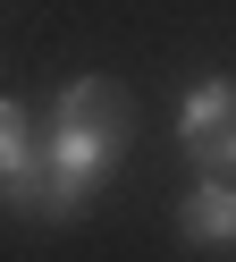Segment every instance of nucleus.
<instances>
[{
    "label": "nucleus",
    "mask_w": 236,
    "mask_h": 262,
    "mask_svg": "<svg viewBox=\"0 0 236 262\" xmlns=\"http://www.w3.org/2000/svg\"><path fill=\"white\" fill-rule=\"evenodd\" d=\"M177 237L185 245H236V178H202L177 203Z\"/></svg>",
    "instance_id": "20e7f679"
},
{
    "label": "nucleus",
    "mask_w": 236,
    "mask_h": 262,
    "mask_svg": "<svg viewBox=\"0 0 236 262\" xmlns=\"http://www.w3.org/2000/svg\"><path fill=\"white\" fill-rule=\"evenodd\" d=\"M177 144L194 169L211 178H236V76H202L177 110Z\"/></svg>",
    "instance_id": "f03ea898"
},
{
    "label": "nucleus",
    "mask_w": 236,
    "mask_h": 262,
    "mask_svg": "<svg viewBox=\"0 0 236 262\" xmlns=\"http://www.w3.org/2000/svg\"><path fill=\"white\" fill-rule=\"evenodd\" d=\"M0 203L9 211H51V169H42V136L17 102H0Z\"/></svg>",
    "instance_id": "7ed1b4c3"
},
{
    "label": "nucleus",
    "mask_w": 236,
    "mask_h": 262,
    "mask_svg": "<svg viewBox=\"0 0 236 262\" xmlns=\"http://www.w3.org/2000/svg\"><path fill=\"white\" fill-rule=\"evenodd\" d=\"M127 93L101 85V76H76V85L51 102V136H42V169H51V220H76L84 194L118 169L127 152Z\"/></svg>",
    "instance_id": "f257e3e1"
}]
</instances>
